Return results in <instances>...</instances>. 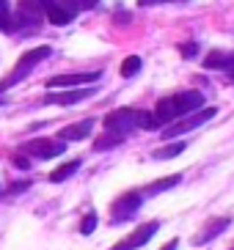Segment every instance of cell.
I'll return each mask as SVG.
<instances>
[{
	"instance_id": "obj_2",
	"label": "cell",
	"mask_w": 234,
	"mask_h": 250,
	"mask_svg": "<svg viewBox=\"0 0 234 250\" xmlns=\"http://www.w3.org/2000/svg\"><path fill=\"white\" fill-rule=\"evenodd\" d=\"M42 20H44V8L39 0H20L17 8L11 11L8 30L17 33V36H30L42 28Z\"/></svg>"
},
{
	"instance_id": "obj_23",
	"label": "cell",
	"mask_w": 234,
	"mask_h": 250,
	"mask_svg": "<svg viewBox=\"0 0 234 250\" xmlns=\"http://www.w3.org/2000/svg\"><path fill=\"white\" fill-rule=\"evenodd\" d=\"M179 52H182V58H196L198 55V42H185V44H179Z\"/></svg>"
},
{
	"instance_id": "obj_18",
	"label": "cell",
	"mask_w": 234,
	"mask_h": 250,
	"mask_svg": "<svg viewBox=\"0 0 234 250\" xmlns=\"http://www.w3.org/2000/svg\"><path fill=\"white\" fill-rule=\"evenodd\" d=\"M124 138H118V135H113V132H108V135H102V138L94 143V148L96 151H105V148H113V146H118Z\"/></svg>"
},
{
	"instance_id": "obj_17",
	"label": "cell",
	"mask_w": 234,
	"mask_h": 250,
	"mask_svg": "<svg viewBox=\"0 0 234 250\" xmlns=\"http://www.w3.org/2000/svg\"><path fill=\"white\" fill-rule=\"evenodd\" d=\"M185 151V143H171V146H163L154 151V160H168V157H176Z\"/></svg>"
},
{
	"instance_id": "obj_25",
	"label": "cell",
	"mask_w": 234,
	"mask_h": 250,
	"mask_svg": "<svg viewBox=\"0 0 234 250\" xmlns=\"http://www.w3.org/2000/svg\"><path fill=\"white\" fill-rule=\"evenodd\" d=\"M14 165H17V168H22V170H25V168H30V162L25 160L22 154H17V157H14Z\"/></svg>"
},
{
	"instance_id": "obj_20",
	"label": "cell",
	"mask_w": 234,
	"mask_h": 250,
	"mask_svg": "<svg viewBox=\"0 0 234 250\" xmlns=\"http://www.w3.org/2000/svg\"><path fill=\"white\" fill-rule=\"evenodd\" d=\"M138 69H140V58L138 55H130L121 63V77H132V74H138Z\"/></svg>"
},
{
	"instance_id": "obj_22",
	"label": "cell",
	"mask_w": 234,
	"mask_h": 250,
	"mask_svg": "<svg viewBox=\"0 0 234 250\" xmlns=\"http://www.w3.org/2000/svg\"><path fill=\"white\" fill-rule=\"evenodd\" d=\"M94 228H96V214L94 212H88L86 214V217H83V223H80V234H91V231H94Z\"/></svg>"
},
{
	"instance_id": "obj_6",
	"label": "cell",
	"mask_w": 234,
	"mask_h": 250,
	"mask_svg": "<svg viewBox=\"0 0 234 250\" xmlns=\"http://www.w3.org/2000/svg\"><path fill=\"white\" fill-rule=\"evenodd\" d=\"M105 129L118 138H127L132 129H138V110H132V107H118V110L108 113L105 116Z\"/></svg>"
},
{
	"instance_id": "obj_15",
	"label": "cell",
	"mask_w": 234,
	"mask_h": 250,
	"mask_svg": "<svg viewBox=\"0 0 234 250\" xmlns=\"http://www.w3.org/2000/svg\"><path fill=\"white\" fill-rule=\"evenodd\" d=\"M179 182H182V173H171V176H165V179L152 182L146 190H143V195H157V192H165V190H171V187H176Z\"/></svg>"
},
{
	"instance_id": "obj_3",
	"label": "cell",
	"mask_w": 234,
	"mask_h": 250,
	"mask_svg": "<svg viewBox=\"0 0 234 250\" xmlns=\"http://www.w3.org/2000/svg\"><path fill=\"white\" fill-rule=\"evenodd\" d=\"M50 47L44 44V47H36V50H28V52H22L20 55V61L14 63V69L6 74V80H0V91H6V88H11V85H17V83H22L25 77H28L33 69L42 63L47 55H50Z\"/></svg>"
},
{
	"instance_id": "obj_13",
	"label": "cell",
	"mask_w": 234,
	"mask_h": 250,
	"mask_svg": "<svg viewBox=\"0 0 234 250\" xmlns=\"http://www.w3.org/2000/svg\"><path fill=\"white\" fill-rule=\"evenodd\" d=\"M204 69H223L229 77H234V52L212 50V52L204 58Z\"/></svg>"
},
{
	"instance_id": "obj_12",
	"label": "cell",
	"mask_w": 234,
	"mask_h": 250,
	"mask_svg": "<svg viewBox=\"0 0 234 250\" xmlns=\"http://www.w3.org/2000/svg\"><path fill=\"white\" fill-rule=\"evenodd\" d=\"M94 94V88H69L64 94H47L44 96V104H77L83 99Z\"/></svg>"
},
{
	"instance_id": "obj_21",
	"label": "cell",
	"mask_w": 234,
	"mask_h": 250,
	"mask_svg": "<svg viewBox=\"0 0 234 250\" xmlns=\"http://www.w3.org/2000/svg\"><path fill=\"white\" fill-rule=\"evenodd\" d=\"M8 22H11V6L8 0H0V30H8Z\"/></svg>"
},
{
	"instance_id": "obj_26",
	"label": "cell",
	"mask_w": 234,
	"mask_h": 250,
	"mask_svg": "<svg viewBox=\"0 0 234 250\" xmlns=\"http://www.w3.org/2000/svg\"><path fill=\"white\" fill-rule=\"evenodd\" d=\"M176 248H179V239H171V242H168V245H163L160 250H176Z\"/></svg>"
},
{
	"instance_id": "obj_4",
	"label": "cell",
	"mask_w": 234,
	"mask_h": 250,
	"mask_svg": "<svg viewBox=\"0 0 234 250\" xmlns=\"http://www.w3.org/2000/svg\"><path fill=\"white\" fill-rule=\"evenodd\" d=\"M215 116H218L215 107H198V110L187 113V116L176 118L174 124L163 126V138H176V135H185V132H190V129H198L201 124H207V121L215 118Z\"/></svg>"
},
{
	"instance_id": "obj_14",
	"label": "cell",
	"mask_w": 234,
	"mask_h": 250,
	"mask_svg": "<svg viewBox=\"0 0 234 250\" xmlns=\"http://www.w3.org/2000/svg\"><path fill=\"white\" fill-rule=\"evenodd\" d=\"M94 132V118H83L77 124H69L58 132V140H83Z\"/></svg>"
},
{
	"instance_id": "obj_19",
	"label": "cell",
	"mask_w": 234,
	"mask_h": 250,
	"mask_svg": "<svg viewBox=\"0 0 234 250\" xmlns=\"http://www.w3.org/2000/svg\"><path fill=\"white\" fill-rule=\"evenodd\" d=\"M64 6H69L72 11H88V8H94V6H99V0H61Z\"/></svg>"
},
{
	"instance_id": "obj_9",
	"label": "cell",
	"mask_w": 234,
	"mask_h": 250,
	"mask_svg": "<svg viewBox=\"0 0 234 250\" xmlns=\"http://www.w3.org/2000/svg\"><path fill=\"white\" fill-rule=\"evenodd\" d=\"M102 77V72H86V74H58L47 80V88H80V85H94Z\"/></svg>"
},
{
	"instance_id": "obj_11",
	"label": "cell",
	"mask_w": 234,
	"mask_h": 250,
	"mask_svg": "<svg viewBox=\"0 0 234 250\" xmlns=\"http://www.w3.org/2000/svg\"><path fill=\"white\" fill-rule=\"evenodd\" d=\"M229 223H232L229 217H212V220H207L204 228H201V231L193 236L190 242H193V245H207V242H212L215 236H220V231H226V228H229Z\"/></svg>"
},
{
	"instance_id": "obj_24",
	"label": "cell",
	"mask_w": 234,
	"mask_h": 250,
	"mask_svg": "<svg viewBox=\"0 0 234 250\" xmlns=\"http://www.w3.org/2000/svg\"><path fill=\"white\" fill-rule=\"evenodd\" d=\"M157 3H174V0H138V6H140V8H146V6H157Z\"/></svg>"
},
{
	"instance_id": "obj_5",
	"label": "cell",
	"mask_w": 234,
	"mask_h": 250,
	"mask_svg": "<svg viewBox=\"0 0 234 250\" xmlns=\"http://www.w3.org/2000/svg\"><path fill=\"white\" fill-rule=\"evenodd\" d=\"M140 204H143V192H138V190L121 192V195L113 201V206H110V223H124V220H130V217H135Z\"/></svg>"
},
{
	"instance_id": "obj_1",
	"label": "cell",
	"mask_w": 234,
	"mask_h": 250,
	"mask_svg": "<svg viewBox=\"0 0 234 250\" xmlns=\"http://www.w3.org/2000/svg\"><path fill=\"white\" fill-rule=\"evenodd\" d=\"M198 107H204V94H198V91H182V94L176 96H168V99H160L157 107H154V126H163L168 124V121H176V118L187 116V113L198 110Z\"/></svg>"
},
{
	"instance_id": "obj_8",
	"label": "cell",
	"mask_w": 234,
	"mask_h": 250,
	"mask_svg": "<svg viewBox=\"0 0 234 250\" xmlns=\"http://www.w3.org/2000/svg\"><path fill=\"white\" fill-rule=\"evenodd\" d=\"M157 228H160V223L157 220H152V223H143L140 228H135L132 234H127L121 242H116L113 245V250H138V248H143V245L152 239L154 234H157Z\"/></svg>"
},
{
	"instance_id": "obj_7",
	"label": "cell",
	"mask_w": 234,
	"mask_h": 250,
	"mask_svg": "<svg viewBox=\"0 0 234 250\" xmlns=\"http://www.w3.org/2000/svg\"><path fill=\"white\" fill-rule=\"evenodd\" d=\"M22 151L30 157H36V160H52V157H61L66 151V143L50 140V138H36V140H30V143H25Z\"/></svg>"
},
{
	"instance_id": "obj_10",
	"label": "cell",
	"mask_w": 234,
	"mask_h": 250,
	"mask_svg": "<svg viewBox=\"0 0 234 250\" xmlns=\"http://www.w3.org/2000/svg\"><path fill=\"white\" fill-rule=\"evenodd\" d=\"M44 8V17L50 20L52 25H69L77 17V11H72L69 6H64L61 0H39Z\"/></svg>"
},
{
	"instance_id": "obj_16",
	"label": "cell",
	"mask_w": 234,
	"mask_h": 250,
	"mask_svg": "<svg viewBox=\"0 0 234 250\" xmlns=\"http://www.w3.org/2000/svg\"><path fill=\"white\" fill-rule=\"evenodd\" d=\"M80 165H83L80 160H72V162H66V165H61V168H55V170L50 173V182H55V184H58V182H66L72 173H77V170H80Z\"/></svg>"
}]
</instances>
